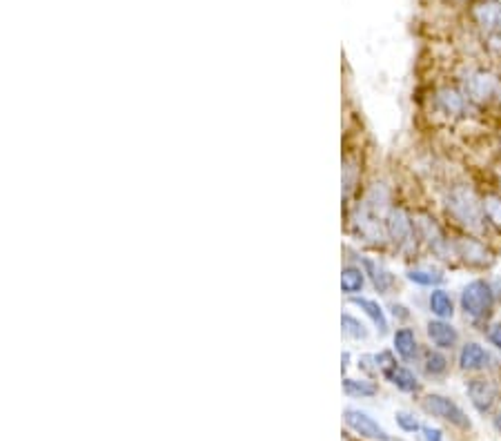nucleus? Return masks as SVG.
<instances>
[{
	"instance_id": "nucleus-9",
	"label": "nucleus",
	"mask_w": 501,
	"mask_h": 441,
	"mask_svg": "<svg viewBox=\"0 0 501 441\" xmlns=\"http://www.w3.org/2000/svg\"><path fill=\"white\" fill-rule=\"evenodd\" d=\"M428 336H430L432 343L441 350L454 348V345H457V339H459L457 330H454L450 324H446L444 319L430 321V324H428Z\"/></svg>"
},
{
	"instance_id": "nucleus-14",
	"label": "nucleus",
	"mask_w": 501,
	"mask_h": 441,
	"mask_svg": "<svg viewBox=\"0 0 501 441\" xmlns=\"http://www.w3.org/2000/svg\"><path fill=\"white\" fill-rule=\"evenodd\" d=\"M395 350L401 359L410 361V359L417 357V336L410 328H401L395 332Z\"/></svg>"
},
{
	"instance_id": "nucleus-24",
	"label": "nucleus",
	"mask_w": 501,
	"mask_h": 441,
	"mask_svg": "<svg viewBox=\"0 0 501 441\" xmlns=\"http://www.w3.org/2000/svg\"><path fill=\"white\" fill-rule=\"evenodd\" d=\"M439 103L444 106V110L448 114L462 112L463 107V98L459 97L457 92H444V97H439Z\"/></svg>"
},
{
	"instance_id": "nucleus-5",
	"label": "nucleus",
	"mask_w": 501,
	"mask_h": 441,
	"mask_svg": "<svg viewBox=\"0 0 501 441\" xmlns=\"http://www.w3.org/2000/svg\"><path fill=\"white\" fill-rule=\"evenodd\" d=\"M344 420L348 424V428H352L354 433L361 435L366 439H379V441H390L393 437L388 435V430L379 424V421L372 420L368 412L363 411H354V408H348L344 412Z\"/></svg>"
},
{
	"instance_id": "nucleus-12",
	"label": "nucleus",
	"mask_w": 501,
	"mask_h": 441,
	"mask_svg": "<svg viewBox=\"0 0 501 441\" xmlns=\"http://www.w3.org/2000/svg\"><path fill=\"white\" fill-rule=\"evenodd\" d=\"M428 306H430L432 315L439 317V319H450L454 312L453 299H450V294L441 288L432 290L430 299H428Z\"/></svg>"
},
{
	"instance_id": "nucleus-22",
	"label": "nucleus",
	"mask_w": 501,
	"mask_h": 441,
	"mask_svg": "<svg viewBox=\"0 0 501 441\" xmlns=\"http://www.w3.org/2000/svg\"><path fill=\"white\" fill-rule=\"evenodd\" d=\"M408 279L417 285H426V288H432V285H439L444 281V276L439 272L432 270H410Z\"/></svg>"
},
{
	"instance_id": "nucleus-25",
	"label": "nucleus",
	"mask_w": 501,
	"mask_h": 441,
	"mask_svg": "<svg viewBox=\"0 0 501 441\" xmlns=\"http://www.w3.org/2000/svg\"><path fill=\"white\" fill-rule=\"evenodd\" d=\"M397 424L405 433H419L421 430V424L412 415H408V412H397Z\"/></svg>"
},
{
	"instance_id": "nucleus-17",
	"label": "nucleus",
	"mask_w": 501,
	"mask_h": 441,
	"mask_svg": "<svg viewBox=\"0 0 501 441\" xmlns=\"http://www.w3.org/2000/svg\"><path fill=\"white\" fill-rule=\"evenodd\" d=\"M363 275H366V272H361V267H354V266L344 267V272H341V290H344L345 294L361 293L363 281H366V276Z\"/></svg>"
},
{
	"instance_id": "nucleus-20",
	"label": "nucleus",
	"mask_w": 501,
	"mask_h": 441,
	"mask_svg": "<svg viewBox=\"0 0 501 441\" xmlns=\"http://www.w3.org/2000/svg\"><path fill=\"white\" fill-rule=\"evenodd\" d=\"M423 370L430 377L444 375V372L448 370V359L441 352H437V350H428L426 359H423Z\"/></svg>"
},
{
	"instance_id": "nucleus-6",
	"label": "nucleus",
	"mask_w": 501,
	"mask_h": 441,
	"mask_svg": "<svg viewBox=\"0 0 501 441\" xmlns=\"http://www.w3.org/2000/svg\"><path fill=\"white\" fill-rule=\"evenodd\" d=\"M386 232H388V239L393 241L397 248H405V245L412 243L414 239V221L410 219V215L401 208H393L388 212V219H386Z\"/></svg>"
},
{
	"instance_id": "nucleus-8",
	"label": "nucleus",
	"mask_w": 501,
	"mask_h": 441,
	"mask_svg": "<svg viewBox=\"0 0 501 441\" xmlns=\"http://www.w3.org/2000/svg\"><path fill=\"white\" fill-rule=\"evenodd\" d=\"M490 363V354L481 348L480 343H466L459 352V366L462 370L475 372V370H484L486 366Z\"/></svg>"
},
{
	"instance_id": "nucleus-16",
	"label": "nucleus",
	"mask_w": 501,
	"mask_h": 441,
	"mask_svg": "<svg viewBox=\"0 0 501 441\" xmlns=\"http://www.w3.org/2000/svg\"><path fill=\"white\" fill-rule=\"evenodd\" d=\"M354 306L361 308L363 312H366L368 317L372 319V324L377 326V330L384 335V332H388V319H386L384 310H381V306L377 301H372V299H354Z\"/></svg>"
},
{
	"instance_id": "nucleus-18",
	"label": "nucleus",
	"mask_w": 501,
	"mask_h": 441,
	"mask_svg": "<svg viewBox=\"0 0 501 441\" xmlns=\"http://www.w3.org/2000/svg\"><path fill=\"white\" fill-rule=\"evenodd\" d=\"M477 21L488 30L501 31V3H486L477 7Z\"/></svg>"
},
{
	"instance_id": "nucleus-13",
	"label": "nucleus",
	"mask_w": 501,
	"mask_h": 441,
	"mask_svg": "<svg viewBox=\"0 0 501 441\" xmlns=\"http://www.w3.org/2000/svg\"><path fill=\"white\" fill-rule=\"evenodd\" d=\"M363 267H366V275H370L372 285H375L381 294H386L390 288H393L395 279H393V275L386 270V267L377 266V263L370 261V259H363Z\"/></svg>"
},
{
	"instance_id": "nucleus-4",
	"label": "nucleus",
	"mask_w": 501,
	"mask_h": 441,
	"mask_svg": "<svg viewBox=\"0 0 501 441\" xmlns=\"http://www.w3.org/2000/svg\"><path fill=\"white\" fill-rule=\"evenodd\" d=\"M466 393L471 397V403L481 412V415H488L495 411V406L499 403V388L488 379H471L466 386Z\"/></svg>"
},
{
	"instance_id": "nucleus-3",
	"label": "nucleus",
	"mask_w": 501,
	"mask_h": 441,
	"mask_svg": "<svg viewBox=\"0 0 501 441\" xmlns=\"http://www.w3.org/2000/svg\"><path fill=\"white\" fill-rule=\"evenodd\" d=\"M423 411H426L428 415L439 417V420L457 426V428H471V420H468L466 412H463L453 399L444 397V394H428V397L423 399Z\"/></svg>"
},
{
	"instance_id": "nucleus-19",
	"label": "nucleus",
	"mask_w": 501,
	"mask_h": 441,
	"mask_svg": "<svg viewBox=\"0 0 501 441\" xmlns=\"http://www.w3.org/2000/svg\"><path fill=\"white\" fill-rule=\"evenodd\" d=\"M344 390L350 397H375L377 386L366 379H344Z\"/></svg>"
},
{
	"instance_id": "nucleus-11",
	"label": "nucleus",
	"mask_w": 501,
	"mask_h": 441,
	"mask_svg": "<svg viewBox=\"0 0 501 441\" xmlns=\"http://www.w3.org/2000/svg\"><path fill=\"white\" fill-rule=\"evenodd\" d=\"M384 377L390 381V384L397 386L399 390H403V393H417V390H419L417 377H414L412 372L408 370V368L397 366V363L384 368Z\"/></svg>"
},
{
	"instance_id": "nucleus-26",
	"label": "nucleus",
	"mask_w": 501,
	"mask_h": 441,
	"mask_svg": "<svg viewBox=\"0 0 501 441\" xmlns=\"http://www.w3.org/2000/svg\"><path fill=\"white\" fill-rule=\"evenodd\" d=\"M423 439L426 441H444V435H441L439 428H430V426H421Z\"/></svg>"
},
{
	"instance_id": "nucleus-23",
	"label": "nucleus",
	"mask_w": 501,
	"mask_h": 441,
	"mask_svg": "<svg viewBox=\"0 0 501 441\" xmlns=\"http://www.w3.org/2000/svg\"><path fill=\"white\" fill-rule=\"evenodd\" d=\"M484 212H486V219L493 223L497 230H501V197H497V194H490V197H486Z\"/></svg>"
},
{
	"instance_id": "nucleus-21",
	"label": "nucleus",
	"mask_w": 501,
	"mask_h": 441,
	"mask_svg": "<svg viewBox=\"0 0 501 441\" xmlns=\"http://www.w3.org/2000/svg\"><path fill=\"white\" fill-rule=\"evenodd\" d=\"M341 328H344V335L350 336V339H366L368 336L366 326H363L357 317L348 315V312L341 315Z\"/></svg>"
},
{
	"instance_id": "nucleus-10",
	"label": "nucleus",
	"mask_w": 501,
	"mask_h": 441,
	"mask_svg": "<svg viewBox=\"0 0 501 441\" xmlns=\"http://www.w3.org/2000/svg\"><path fill=\"white\" fill-rule=\"evenodd\" d=\"M459 257L466 259L471 266H486L490 263V252L477 239H459L457 241Z\"/></svg>"
},
{
	"instance_id": "nucleus-1",
	"label": "nucleus",
	"mask_w": 501,
	"mask_h": 441,
	"mask_svg": "<svg viewBox=\"0 0 501 441\" xmlns=\"http://www.w3.org/2000/svg\"><path fill=\"white\" fill-rule=\"evenodd\" d=\"M446 210L459 225L471 232H484L486 212L484 201L477 199V194L468 188H454L446 199Z\"/></svg>"
},
{
	"instance_id": "nucleus-28",
	"label": "nucleus",
	"mask_w": 501,
	"mask_h": 441,
	"mask_svg": "<svg viewBox=\"0 0 501 441\" xmlns=\"http://www.w3.org/2000/svg\"><path fill=\"white\" fill-rule=\"evenodd\" d=\"M493 426H495V430L501 435V412H497V415L493 417Z\"/></svg>"
},
{
	"instance_id": "nucleus-27",
	"label": "nucleus",
	"mask_w": 501,
	"mask_h": 441,
	"mask_svg": "<svg viewBox=\"0 0 501 441\" xmlns=\"http://www.w3.org/2000/svg\"><path fill=\"white\" fill-rule=\"evenodd\" d=\"M488 339H490V343L495 345V348L501 350V324H495L493 328H490Z\"/></svg>"
},
{
	"instance_id": "nucleus-7",
	"label": "nucleus",
	"mask_w": 501,
	"mask_h": 441,
	"mask_svg": "<svg viewBox=\"0 0 501 441\" xmlns=\"http://www.w3.org/2000/svg\"><path fill=\"white\" fill-rule=\"evenodd\" d=\"M417 227H419V234L426 239V243L430 245L432 250H435L437 254H439L441 259H446V250H448V239H446L444 230H441L439 225H437L435 219H430L428 215H419V221H417Z\"/></svg>"
},
{
	"instance_id": "nucleus-2",
	"label": "nucleus",
	"mask_w": 501,
	"mask_h": 441,
	"mask_svg": "<svg viewBox=\"0 0 501 441\" xmlns=\"http://www.w3.org/2000/svg\"><path fill=\"white\" fill-rule=\"evenodd\" d=\"M493 306L495 294L493 288H490L486 281H471V284L463 288L462 308L468 317H472V319H484V317H488L490 312H493Z\"/></svg>"
},
{
	"instance_id": "nucleus-15",
	"label": "nucleus",
	"mask_w": 501,
	"mask_h": 441,
	"mask_svg": "<svg viewBox=\"0 0 501 441\" xmlns=\"http://www.w3.org/2000/svg\"><path fill=\"white\" fill-rule=\"evenodd\" d=\"M495 88H497V83H495L493 76L477 74L475 79L471 81V88H468V94H471L472 101H488V98L493 97Z\"/></svg>"
}]
</instances>
